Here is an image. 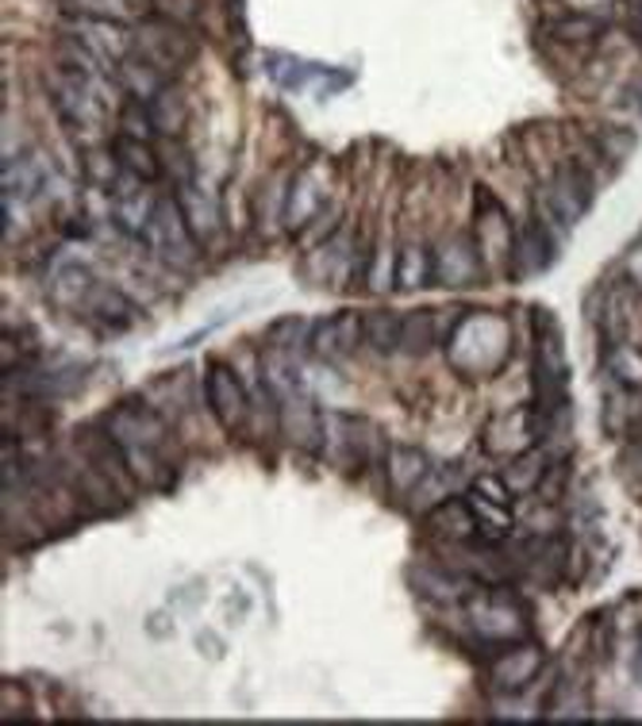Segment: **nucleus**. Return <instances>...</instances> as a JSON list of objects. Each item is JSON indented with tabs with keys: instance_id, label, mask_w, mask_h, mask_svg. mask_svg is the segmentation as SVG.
<instances>
[{
	"instance_id": "f257e3e1",
	"label": "nucleus",
	"mask_w": 642,
	"mask_h": 726,
	"mask_svg": "<svg viewBox=\"0 0 642 726\" xmlns=\"http://www.w3.org/2000/svg\"><path fill=\"white\" fill-rule=\"evenodd\" d=\"M104 431L123 450L139 488H170V427L154 407H147L143 400H123L104 415Z\"/></svg>"
},
{
	"instance_id": "f03ea898",
	"label": "nucleus",
	"mask_w": 642,
	"mask_h": 726,
	"mask_svg": "<svg viewBox=\"0 0 642 726\" xmlns=\"http://www.w3.org/2000/svg\"><path fill=\"white\" fill-rule=\"evenodd\" d=\"M508 350H512V335L500 315H465L447 339V357L450 365L465 373H493L504 365Z\"/></svg>"
},
{
	"instance_id": "7ed1b4c3",
	"label": "nucleus",
	"mask_w": 642,
	"mask_h": 726,
	"mask_svg": "<svg viewBox=\"0 0 642 726\" xmlns=\"http://www.w3.org/2000/svg\"><path fill=\"white\" fill-rule=\"evenodd\" d=\"M589 204H593V178H589L578 162L562 165L558 178H554V185L539 193V215H543L558 235H565L570 228H578L581 215L589 212Z\"/></svg>"
},
{
	"instance_id": "20e7f679",
	"label": "nucleus",
	"mask_w": 642,
	"mask_h": 726,
	"mask_svg": "<svg viewBox=\"0 0 642 726\" xmlns=\"http://www.w3.org/2000/svg\"><path fill=\"white\" fill-rule=\"evenodd\" d=\"M136 58H143L147 65H154L158 73L165 78H178L189 62H193L197 47H193V36L178 28L170 20H147L136 28Z\"/></svg>"
},
{
	"instance_id": "39448f33",
	"label": "nucleus",
	"mask_w": 642,
	"mask_h": 726,
	"mask_svg": "<svg viewBox=\"0 0 642 726\" xmlns=\"http://www.w3.org/2000/svg\"><path fill=\"white\" fill-rule=\"evenodd\" d=\"M147 239H150V246H154V254L162 258L165 265H173V270H189L200 258V250H204L193 231H189L178 196H158V212H154V223H150Z\"/></svg>"
},
{
	"instance_id": "423d86ee",
	"label": "nucleus",
	"mask_w": 642,
	"mask_h": 726,
	"mask_svg": "<svg viewBox=\"0 0 642 726\" xmlns=\"http://www.w3.org/2000/svg\"><path fill=\"white\" fill-rule=\"evenodd\" d=\"M465 615H470L473 634H481L485 642H515L528 634L523 612L515 607L512 596L500 592H470L465 596Z\"/></svg>"
},
{
	"instance_id": "0eeeda50",
	"label": "nucleus",
	"mask_w": 642,
	"mask_h": 726,
	"mask_svg": "<svg viewBox=\"0 0 642 726\" xmlns=\"http://www.w3.org/2000/svg\"><path fill=\"white\" fill-rule=\"evenodd\" d=\"M70 39L86 47L112 78L123 58H131V50H136V31L120 28V20H97V16H73Z\"/></svg>"
},
{
	"instance_id": "6e6552de",
	"label": "nucleus",
	"mask_w": 642,
	"mask_h": 726,
	"mask_svg": "<svg viewBox=\"0 0 642 726\" xmlns=\"http://www.w3.org/2000/svg\"><path fill=\"white\" fill-rule=\"evenodd\" d=\"M204 400L208 407H212L215 423H220L223 431H239L247 427L250 412H254V404H250L243 381L235 377V370L223 362H212L204 373Z\"/></svg>"
},
{
	"instance_id": "1a4fd4ad",
	"label": "nucleus",
	"mask_w": 642,
	"mask_h": 726,
	"mask_svg": "<svg viewBox=\"0 0 642 726\" xmlns=\"http://www.w3.org/2000/svg\"><path fill=\"white\" fill-rule=\"evenodd\" d=\"M278 423H281V435H285L289 446L304 450V454H315L323 450V415L315 407V400L308 396L304 389L297 392H285L278 400Z\"/></svg>"
},
{
	"instance_id": "9d476101",
	"label": "nucleus",
	"mask_w": 642,
	"mask_h": 726,
	"mask_svg": "<svg viewBox=\"0 0 642 726\" xmlns=\"http://www.w3.org/2000/svg\"><path fill=\"white\" fill-rule=\"evenodd\" d=\"M358 342H362V315H354V312L328 315V320H320L308 331V346H312V354L323 357V362H343Z\"/></svg>"
},
{
	"instance_id": "9b49d317",
	"label": "nucleus",
	"mask_w": 642,
	"mask_h": 726,
	"mask_svg": "<svg viewBox=\"0 0 642 726\" xmlns=\"http://www.w3.org/2000/svg\"><path fill=\"white\" fill-rule=\"evenodd\" d=\"M554 258H558V231L535 212L528 220V228L520 231V239H515V270L535 278V273L554 265Z\"/></svg>"
},
{
	"instance_id": "f8f14e48",
	"label": "nucleus",
	"mask_w": 642,
	"mask_h": 726,
	"mask_svg": "<svg viewBox=\"0 0 642 726\" xmlns=\"http://www.w3.org/2000/svg\"><path fill=\"white\" fill-rule=\"evenodd\" d=\"M539 669H543V649L523 642V646H515V649H508V654L496 657L493 669H489V680H493L496 692L515 696V692H523L531 680L539 677Z\"/></svg>"
},
{
	"instance_id": "ddd939ff",
	"label": "nucleus",
	"mask_w": 642,
	"mask_h": 726,
	"mask_svg": "<svg viewBox=\"0 0 642 726\" xmlns=\"http://www.w3.org/2000/svg\"><path fill=\"white\" fill-rule=\"evenodd\" d=\"M173 196H178L189 231L197 235L200 246H215L223 235V212H220V204H215V196L200 193V189H193V185H181Z\"/></svg>"
},
{
	"instance_id": "4468645a",
	"label": "nucleus",
	"mask_w": 642,
	"mask_h": 726,
	"mask_svg": "<svg viewBox=\"0 0 642 726\" xmlns=\"http://www.w3.org/2000/svg\"><path fill=\"white\" fill-rule=\"evenodd\" d=\"M154 212H158V196L150 193V189L139 185V181H131V189H116L112 215L131 239H147L150 235Z\"/></svg>"
},
{
	"instance_id": "2eb2a0df",
	"label": "nucleus",
	"mask_w": 642,
	"mask_h": 726,
	"mask_svg": "<svg viewBox=\"0 0 642 726\" xmlns=\"http://www.w3.org/2000/svg\"><path fill=\"white\" fill-rule=\"evenodd\" d=\"M478 273H481L478 242H473L470 235H454L435 254V278L443 281V285H470Z\"/></svg>"
},
{
	"instance_id": "dca6fc26",
	"label": "nucleus",
	"mask_w": 642,
	"mask_h": 726,
	"mask_svg": "<svg viewBox=\"0 0 642 726\" xmlns=\"http://www.w3.org/2000/svg\"><path fill=\"white\" fill-rule=\"evenodd\" d=\"M431 473V457L423 454L420 446H393L385 457V481L389 488L397 492V496H412L415 488H420V481Z\"/></svg>"
},
{
	"instance_id": "f3484780",
	"label": "nucleus",
	"mask_w": 642,
	"mask_h": 726,
	"mask_svg": "<svg viewBox=\"0 0 642 726\" xmlns=\"http://www.w3.org/2000/svg\"><path fill=\"white\" fill-rule=\"evenodd\" d=\"M362 342L373 350V354H393V350H400V342H404V315L389 312V307H381V312H365L362 315Z\"/></svg>"
},
{
	"instance_id": "a211bd4d",
	"label": "nucleus",
	"mask_w": 642,
	"mask_h": 726,
	"mask_svg": "<svg viewBox=\"0 0 642 726\" xmlns=\"http://www.w3.org/2000/svg\"><path fill=\"white\" fill-rule=\"evenodd\" d=\"M320 204H323L320 178H315V173H300V178L293 181V189H289V200H285L289 231H300L304 223H312L315 212H320Z\"/></svg>"
},
{
	"instance_id": "6ab92c4d",
	"label": "nucleus",
	"mask_w": 642,
	"mask_h": 726,
	"mask_svg": "<svg viewBox=\"0 0 642 726\" xmlns=\"http://www.w3.org/2000/svg\"><path fill=\"white\" fill-rule=\"evenodd\" d=\"M93 289H97L93 273L78 262L62 265V270L50 278V300H54L58 307H81L89 296H93Z\"/></svg>"
},
{
	"instance_id": "aec40b11",
	"label": "nucleus",
	"mask_w": 642,
	"mask_h": 726,
	"mask_svg": "<svg viewBox=\"0 0 642 726\" xmlns=\"http://www.w3.org/2000/svg\"><path fill=\"white\" fill-rule=\"evenodd\" d=\"M43 181H47V170H43V162H36V158H12V162H4V200L8 204H20V200L39 196Z\"/></svg>"
},
{
	"instance_id": "412c9836",
	"label": "nucleus",
	"mask_w": 642,
	"mask_h": 726,
	"mask_svg": "<svg viewBox=\"0 0 642 726\" xmlns=\"http://www.w3.org/2000/svg\"><path fill=\"white\" fill-rule=\"evenodd\" d=\"M147 108H150V120H154V131H158V135L178 139L181 131H185L189 104H185V97H181L173 85H165L158 97H150V100H147Z\"/></svg>"
},
{
	"instance_id": "4be33fe9",
	"label": "nucleus",
	"mask_w": 642,
	"mask_h": 726,
	"mask_svg": "<svg viewBox=\"0 0 642 726\" xmlns=\"http://www.w3.org/2000/svg\"><path fill=\"white\" fill-rule=\"evenodd\" d=\"M431 346H447V331L439 327L435 312L415 307V312L404 315V342H400V350H408V354H428Z\"/></svg>"
},
{
	"instance_id": "5701e85b",
	"label": "nucleus",
	"mask_w": 642,
	"mask_h": 726,
	"mask_svg": "<svg viewBox=\"0 0 642 726\" xmlns=\"http://www.w3.org/2000/svg\"><path fill=\"white\" fill-rule=\"evenodd\" d=\"M428 520L435 523V531L450 542H465V538H473V531H478V520H473L470 500L450 496L435 507V512H428Z\"/></svg>"
},
{
	"instance_id": "b1692460",
	"label": "nucleus",
	"mask_w": 642,
	"mask_h": 726,
	"mask_svg": "<svg viewBox=\"0 0 642 726\" xmlns=\"http://www.w3.org/2000/svg\"><path fill=\"white\" fill-rule=\"evenodd\" d=\"M116 162H120V170L128 173V178H139V181H158V173H162V162L154 158V150L143 139H131L123 135L120 143L112 147Z\"/></svg>"
},
{
	"instance_id": "393cba45",
	"label": "nucleus",
	"mask_w": 642,
	"mask_h": 726,
	"mask_svg": "<svg viewBox=\"0 0 642 726\" xmlns=\"http://www.w3.org/2000/svg\"><path fill=\"white\" fill-rule=\"evenodd\" d=\"M454 477H458V470L454 465H431V473L420 481V488L408 496V507H412L415 515H428V512H435L443 500H450V488H454Z\"/></svg>"
},
{
	"instance_id": "a878e982",
	"label": "nucleus",
	"mask_w": 642,
	"mask_h": 726,
	"mask_svg": "<svg viewBox=\"0 0 642 726\" xmlns=\"http://www.w3.org/2000/svg\"><path fill=\"white\" fill-rule=\"evenodd\" d=\"M428 273H435V262L428 258V246H420V242L400 246V254H397V285L400 289H420L423 281H428Z\"/></svg>"
},
{
	"instance_id": "bb28decb",
	"label": "nucleus",
	"mask_w": 642,
	"mask_h": 726,
	"mask_svg": "<svg viewBox=\"0 0 642 726\" xmlns=\"http://www.w3.org/2000/svg\"><path fill=\"white\" fill-rule=\"evenodd\" d=\"M465 500H470L473 520H478V527H485L489 538H504L512 531V504H496L481 492H465Z\"/></svg>"
},
{
	"instance_id": "cd10ccee",
	"label": "nucleus",
	"mask_w": 642,
	"mask_h": 726,
	"mask_svg": "<svg viewBox=\"0 0 642 726\" xmlns=\"http://www.w3.org/2000/svg\"><path fill=\"white\" fill-rule=\"evenodd\" d=\"M86 304L93 307L97 323H112V327H123V323H131V312H136V307L128 304V296H123V292H116V289H108V285H97L93 296H89Z\"/></svg>"
},
{
	"instance_id": "c85d7f7f",
	"label": "nucleus",
	"mask_w": 642,
	"mask_h": 726,
	"mask_svg": "<svg viewBox=\"0 0 642 726\" xmlns=\"http://www.w3.org/2000/svg\"><path fill=\"white\" fill-rule=\"evenodd\" d=\"M412 581L420 584L423 596L439 599V604H454V599H462L473 592V584H465L462 577H447V573H431V569H415Z\"/></svg>"
},
{
	"instance_id": "c756f323",
	"label": "nucleus",
	"mask_w": 642,
	"mask_h": 726,
	"mask_svg": "<svg viewBox=\"0 0 642 726\" xmlns=\"http://www.w3.org/2000/svg\"><path fill=\"white\" fill-rule=\"evenodd\" d=\"M543 473H546V457L539 454V450H535V454H531V450H523V454L512 457L504 481H508V488H512V492H531L539 481H543Z\"/></svg>"
},
{
	"instance_id": "7c9ffc66",
	"label": "nucleus",
	"mask_w": 642,
	"mask_h": 726,
	"mask_svg": "<svg viewBox=\"0 0 642 726\" xmlns=\"http://www.w3.org/2000/svg\"><path fill=\"white\" fill-rule=\"evenodd\" d=\"M73 16H97V20H123L139 0H62Z\"/></svg>"
},
{
	"instance_id": "2f4dec72",
	"label": "nucleus",
	"mask_w": 642,
	"mask_h": 726,
	"mask_svg": "<svg viewBox=\"0 0 642 726\" xmlns=\"http://www.w3.org/2000/svg\"><path fill=\"white\" fill-rule=\"evenodd\" d=\"M550 31H554V39H570V43H581V39H593L600 31L596 20H589V16H562V20L550 23Z\"/></svg>"
},
{
	"instance_id": "473e14b6",
	"label": "nucleus",
	"mask_w": 642,
	"mask_h": 726,
	"mask_svg": "<svg viewBox=\"0 0 642 726\" xmlns=\"http://www.w3.org/2000/svg\"><path fill=\"white\" fill-rule=\"evenodd\" d=\"M150 128H154V120H150V108L143 104V100H131V104H123V135L150 143Z\"/></svg>"
},
{
	"instance_id": "72a5a7b5",
	"label": "nucleus",
	"mask_w": 642,
	"mask_h": 726,
	"mask_svg": "<svg viewBox=\"0 0 642 726\" xmlns=\"http://www.w3.org/2000/svg\"><path fill=\"white\" fill-rule=\"evenodd\" d=\"M473 492L496 500V504H512V488H508V481H500V477H478L473 481Z\"/></svg>"
},
{
	"instance_id": "f704fd0d",
	"label": "nucleus",
	"mask_w": 642,
	"mask_h": 726,
	"mask_svg": "<svg viewBox=\"0 0 642 726\" xmlns=\"http://www.w3.org/2000/svg\"><path fill=\"white\" fill-rule=\"evenodd\" d=\"M623 278L635 289H642V242H635V246L623 254Z\"/></svg>"
},
{
	"instance_id": "c9c22d12",
	"label": "nucleus",
	"mask_w": 642,
	"mask_h": 726,
	"mask_svg": "<svg viewBox=\"0 0 642 726\" xmlns=\"http://www.w3.org/2000/svg\"><path fill=\"white\" fill-rule=\"evenodd\" d=\"M600 143L612 150L615 158H623V154H631V147H635V139H623L620 131H608V135H600Z\"/></svg>"
},
{
	"instance_id": "e433bc0d",
	"label": "nucleus",
	"mask_w": 642,
	"mask_h": 726,
	"mask_svg": "<svg viewBox=\"0 0 642 726\" xmlns=\"http://www.w3.org/2000/svg\"><path fill=\"white\" fill-rule=\"evenodd\" d=\"M635 677H639V684H642V638H639V662H635Z\"/></svg>"
},
{
	"instance_id": "4c0bfd02",
	"label": "nucleus",
	"mask_w": 642,
	"mask_h": 726,
	"mask_svg": "<svg viewBox=\"0 0 642 726\" xmlns=\"http://www.w3.org/2000/svg\"><path fill=\"white\" fill-rule=\"evenodd\" d=\"M631 4H642V0H631Z\"/></svg>"
}]
</instances>
